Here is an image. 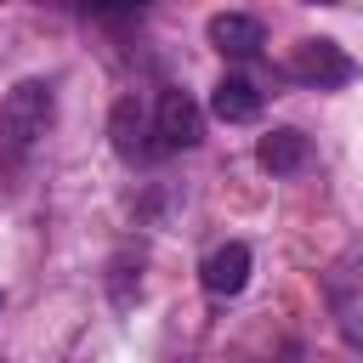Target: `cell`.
Here are the masks:
<instances>
[{"mask_svg":"<svg viewBox=\"0 0 363 363\" xmlns=\"http://www.w3.org/2000/svg\"><path fill=\"white\" fill-rule=\"evenodd\" d=\"M244 284H250V250L244 244H221L204 261V289L210 295H238Z\"/></svg>","mask_w":363,"mask_h":363,"instance_id":"52a82bcc","label":"cell"},{"mask_svg":"<svg viewBox=\"0 0 363 363\" xmlns=\"http://www.w3.org/2000/svg\"><path fill=\"white\" fill-rule=\"evenodd\" d=\"M210 45L221 57H255L267 45V34H261V23L250 11H216L210 17Z\"/></svg>","mask_w":363,"mask_h":363,"instance_id":"8992f818","label":"cell"},{"mask_svg":"<svg viewBox=\"0 0 363 363\" xmlns=\"http://www.w3.org/2000/svg\"><path fill=\"white\" fill-rule=\"evenodd\" d=\"M255 159H261L272 176H289V170H301V164H306V136H301L295 125H278V130H267V136H261Z\"/></svg>","mask_w":363,"mask_h":363,"instance_id":"9c48e42d","label":"cell"},{"mask_svg":"<svg viewBox=\"0 0 363 363\" xmlns=\"http://www.w3.org/2000/svg\"><path fill=\"white\" fill-rule=\"evenodd\" d=\"M51 113H57V96H51L45 79H17L6 91V102H0V170L23 164L34 153V142L51 125Z\"/></svg>","mask_w":363,"mask_h":363,"instance_id":"6da1fadb","label":"cell"},{"mask_svg":"<svg viewBox=\"0 0 363 363\" xmlns=\"http://www.w3.org/2000/svg\"><path fill=\"white\" fill-rule=\"evenodd\" d=\"M329 312L352 346H363V250H346L329 272Z\"/></svg>","mask_w":363,"mask_h":363,"instance_id":"7a4b0ae2","label":"cell"},{"mask_svg":"<svg viewBox=\"0 0 363 363\" xmlns=\"http://www.w3.org/2000/svg\"><path fill=\"white\" fill-rule=\"evenodd\" d=\"M108 136H113V153L130 159V164H147V159L159 153V147L147 142V136H159V130L147 125V113H142L136 96H119V102H113V113H108Z\"/></svg>","mask_w":363,"mask_h":363,"instance_id":"5b68a950","label":"cell"},{"mask_svg":"<svg viewBox=\"0 0 363 363\" xmlns=\"http://www.w3.org/2000/svg\"><path fill=\"white\" fill-rule=\"evenodd\" d=\"M210 113H216V119H227V125H244V119H255V113H261V91H255L250 79L227 74V79L210 91Z\"/></svg>","mask_w":363,"mask_h":363,"instance_id":"ba28073f","label":"cell"},{"mask_svg":"<svg viewBox=\"0 0 363 363\" xmlns=\"http://www.w3.org/2000/svg\"><path fill=\"white\" fill-rule=\"evenodd\" d=\"M153 130H159V142L164 147H193L199 136H204V113H199V102L187 96V91H159V108H153Z\"/></svg>","mask_w":363,"mask_h":363,"instance_id":"277c9868","label":"cell"},{"mask_svg":"<svg viewBox=\"0 0 363 363\" xmlns=\"http://www.w3.org/2000/svg\"><path fill=\"white\" fill-rule=\"evenodd\" d=\"M289 74L323 91V85H346L357 68H352V57H346L335 40H301V45H295V57H289Z\"/></svg>","mask_w":363,"mask_h":363,"instance_id":"3957f363","label":"cell"}]
</instances>
